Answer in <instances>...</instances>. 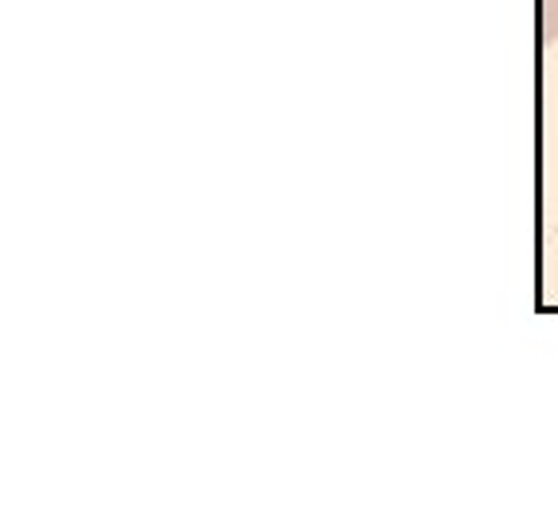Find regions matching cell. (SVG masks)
<instances>
[{
	"mask_svg": "<svg viewBox=\"0 0 558 523\" xmlns=\"http://www.w3.org/2000/svg\"><path fill=\"white\" fill-rule=\"evenodd\" d=\"M558 35V0H543V39Z\"/></svg>",
	"mask_w": 558,
	"mask_h": 523,
	"instance_id": "1",
	"label": "cell"
}]
</instances>
